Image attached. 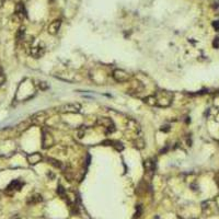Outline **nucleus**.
<instances>
[{"label": "nucleus", "instance_id": "1", "mask_svg": "<svg viewBox=\"0 0 219 219\" xmlns=\"http://www.w3.org/2000/svg\"><path fill=\"white\" fill-rule=\"evenodd\" d=\"M155 97L157 99V104L156 106H159V107H168L170 106L171 103H172L173 100V94L169 91H158V92L155 94Z\"/></svg>", "mask_w": 219, "mask_h": 219}, {"label": "nucleus", "instance_id": "2", "mask_svg": "<svg viewBox=\"0 0 219 219\" xmlns=\"http://www.w3.org/2000/svg\"><path fill=\"white\" fill-rule=\"evenodd\" d=\"M46 52V47L43 42H39L34 44V41L32 42V44L29 46V54L30 56L34 58H41Z\"/></svg>", "mask_w": 219, "mask_h": 219}, {"label": "nucleus", "instance_id": "3", "mask_svg": "<svg viewBox=\"0 0 219 219\" xmlns=\"http://www.w3.org/2000/svg\"><path fill=\"white\" fill-rule=\"evenodd\" d=\"M58 112L64 114H78L81 112V105L80 103H77V102L64 104L58 107Z\"/></svg>", "mask_w": 219, "mask_h": 219}, {"label": "nucleus", "instance_id": "4", "mask_svg": "<svg viewBox=\"0 0 219 219\" xmlns=\"http://www.w3.org/2000/svg\"><path fill=\"white\" fill-rule=\"evenodd\" d=\"M54 143H55V139L53 134L49 130H47L46 128H43L42 129V148L48 149L54 145Z\"/></svg>", "mask_w": 219, "mask_h": 219}, {"label": "nucleus", "instance_id": "5", "mask_svg": "<svg viewBox=\"0 0 219 219\" xmlns=\"http://www.w3.org/2000/svg\"><path fill=\"white\" fill-rule=\"evenodd\" d=\"M98 125L102 126L107 134H112L116 130V127L114 125V122L109 117H100L98 120Z\"/></svg>", "mask_w": 219, "mask_h": 219}, {"label": "nucleus", "instance_id": "6", "mask_svg": "<svg viewBox=\"0 0 219 219\" xmlns=\"http://www.w3.org/2000/svg\"><path fill=\"white\" fill-rule=\"evenodd\" d=\"M112 77L116 82H127L130 79V75L124 69H120V68H116V69L113 70Z\"/></svg>", "mask_w": 219, "mask_h": 219}, {"label": "nucleus", "instance_id": "7", "mask_svg": "<svg viewBox=\"0 0 219 219\" xmlns=\"http://www.w3.org/2000/svg\"><path fill=\"white\" fill-rule=\"evenodd\" d=\"M32 125H43L47 120V114L45 111H40L30 117Z\"/></svg>", "mask_w": 219, "mask_h": 219}, {"label": "nucleus", "instance_id": "8", "mask_svg": "<svg viewBox=\"0 0 219 219\" xmlns=\"http://www.w3.org/2000/svg\"><path fill=\"white\" fill-rule=\"evenodd\" d=\"M144 168H145V171L149 174H153L155 173V170H156V162L153 159H147L144 161Z\"/></svg>", "mask_w": 219, "mask_h": 219}, {"label": "nucleus", "instance_id": "9", "mask_svg": "<svg viewBox=\"0 0 219 219\" xmlns=\"http://www.w3.org/2000/svg\"><path fill=\"white\" fill-rule=\"evenodd\" d=\"M23 185H24V182L20 181V180H14V181H12L11 183L8 185L7 192H10V191H11V192H17V191H20Z\"/></svg>", "mask_w": 219, "mask_h": 219}, {"label": "nucleus", "instance_id": "10", "mask_svg": "<svg viewBox=\"0 0 219 219\" xmlns=\"http://www.w3.org/2000/svg\"><path fill=\"white\" fill-rule=\"evenodd\" d=\"M60 25H62V21L60 20H55V21H53L52 23L49 24L47 32L51 35H56L58 33L59 29H60Z\"/></svg>", "mask_w": 219, "mask_h": 219}, {"label": "nucleus", "instance_id": "11", "mask_svg": "<svg viewBox=\"0 0 219 219\" xmlns=\"http://www.w3.org/2000/svg\"><path fill=\"white\" fill-rule=\"evenodd\" d=\"M42 160H43V157H42L40 152H34V153H31V155L28 156V162H29L30 164H32V166L37 164Z\"/></svg>", "mask_w": 219, "mask_h": 219}, {"label": "nucleus", "instance_id": "12", "mask_svg": "<svg viewBox=\"0 0 219 219\" xmlns=\"http://www.w3.org/2000/svg\"><path fill=\"white\" fill-rule=\"evenodd\" d=\"M143 90H144V84L140 81H134L132 83V86H130V89H129V91L137 93V94L141 92Z\"/></svg>", "mask_w": 219, "mask_h": 219}, {"label": "nucleus", "instance_id": "13", "mask_svg": "<svg viewBox=\"0 0 219 219\" xmlns=\"http://www.w3.org/2000/svg\"><path fill=\"white\" fill-rule=\"evenodd\" d=\"M43 201V197L41 194H33V195H31L29 197V199H28V204L29 205H34V204H39Z\"/></svg>", "mask_w": 219, "mask_h": 219}, {"label": "nucleus", "instance_id": "14", "mask_svg": "<svg viewBox=\"0 0 219 219\" xmlns=\"http://www.w3.org/2000/svg\"><path fill=\"white\" fill-rule=\"evenodd\" d=\"M16 12H17V14L21 18V19H23V18L26 17V11H25V9H24V6L22 2H19V3H18Z\"/></svg>", "mask_w": 219, "mask_h": 219}, {"label": "nucleus", "instance_id": "15", "mask_svg": "<svg viewBox=\"0 0 219 219\" xmlns=\"http://www.w3.org/2000/svg\"><path fill=\"white\" fill-rule=\"evenodd\" d=\"M47 161L49 162L51 164H52L53 167H55L56 169H60V170H63L64 169V164L62 161H59L57 159H54V158H49L48 157V159H47Z\"/></svg>", "mask_w": 219, "mask_h": 219}, {"label": "nucleus", "instance_id": "16", "mask_svg": "<svg viewBox=\"0 0 219 219\" xmlns=\"http://www.w3.org/2000/svg\"><path fill=\"white\" fill-rule=\"evenodd\" d=\"M144 102L146 104H148L150 106H156L157 104V99L155 97V94H152V95H148V97H146L144 99Z\"/></svg>", "mask_w": 219, "mask_h": 219}, {"label": "nucleus", "instance_id": "17", "mask_svg": "<svg viewBox=\"0 0 219 219\" xmlns=\"http://www.w3.org/2000/svg\"><path fill=\"white\" fill-rule=\"evenodd\" d=\"M134 146L137 148V149H144L145 148V140L140 137H137V139L134 141Z\"/></svg>", "mask_w": 219, "mask_h": 219}, {"label": "nucleus", "instance_id": "18", "mask_svg": "<svg viewBox=\"0 0 219 219\" xmlns=\"http://www.w3.org/2000/svg\"><path fill=\"white\" fill-rule=\"evenodd\" d=\"M24 35H25V28H20L17 33V41H24Z\"/></svg>", "mask_w": 219, "mask_h": 219}, {"label": "nucleus", "instance_id": "19", "mask_svg": "<svg viewBox=\"0 0 219 219\" xmlns=\"http://www.w3.org/2000/svg\"><path fill=\"white\" fill-rule=\"evenodd\" d=\"M37 88L41 89L42 91H45V90H47V89L49 88V86H48V83H47L46 81L41 80V81H39V83H37Z\"/></svg>", "mask_w": 219, "mask_h": 219}, {"label": "nucleus", "instance_id": "20", "mask_svg": "<svg viewBox=\"0 0 219 219\" xmlns=\"http://www.w3.org/2000/svg\"><path fill=\"white\" fill-rule=\"evenodd\" d=\"M57 194H58L59 196H60L62 198H65V197H66V190L64 189L62 185H58V187H57Z\"/></svg>", "mask_w": 219, "mask_h": 219}, {"label": "nucleus", "instance_id": "21", "mask_svg": "<svg viewBox=\"0 0 219 219\" xmlns=\"http://www.w3.org/2000/svg\"><path fill=\"white\" fill-rule=\"evenodd\" d=\"M112 146H113L117 151H122V150L124 149V146H123V144H122L121 141H113V143H112Z\"/></svg>", "mask_w": 219, "mask_h": 219}, {"label": "nucleus", "instance_id": "22", "mask_svg": "<svg viewBox=\"0 0 219 219\" xmlns=\"http://www.w3.org/2000/svg\"><path fill=\"white\" fill-rule=\"evenodd\" d=\"M5 81H6V76H5V74H3V70H2V68L0 67V86H1V84H3V83H5Z\"/></svg>", "mask_w": 219, "mask_h": 219}, {"label": "nucleus", "instance_id": "23", "mask_svg": "<svg viewBox=\"0 0 219 219\" xmlns=\"http://www.w3.org/2000/svg\"><path fill=\"white\" fill-rule=\"evenodd\" d=\"M141 213H143V208H141L140 205H138V206H137V212H136V215H135V219L139 218L140 215H141Z\"/></svg>", "mask_w": 219, "mask_h": 219}, {"label": "nucleus", "instance_id": "24", "mask_svg": "<svg viewBox=\"0 0 219 219\" xmlns=\"http://www.w3.org/2000/svg\"><path fill=\"white\" fill-rule=\"evenodd\" d=\"M213 46L215 47V48H219V37H216V39L214 40Z\"/></svg>", "mask_w": 219, "mask_h": 219}, {"label": "nucleus", "instance_id": "25", "mask_svg": "<svg viewBox=\"0 0 219 219\" xmlns=\"http://www.w3.org/2000/svg\"><path fill=\"white\" fill-rule=\"evenodd\" d=\"M84 134H86V130H84V129H79V130H78V136H79V138H82V137L84 136Z\"/></svg>", "mask_w": 219, "mask_h": 219}, {"label": "nucleus", "instance_id": "26", "mask_svg": "<svg viewBox=\"0 0 219 219\" xmlns=\"http://www.w3.org/2000/svg\"><path fill=\"white\" fill-rule=\"evenodd\" d=\"M161 130H162V132H169V130H170V127H169V125H166V126H162Z\"/></svg>", "mask_w": 219, "mask_h": 219}, {"label": "nucleus", "instance_id": "27", "mask_svg": "<svg viewBox=\"0 0 219 219\" xmlns=\"http://www.w3.org/2000/svg\"><path fill=\"white\" fill-rule=\"evenodd\" d=\"M214 26H215V29L216 30H219V22L218 21H215V22H214Z\"/></svg>", "mask_w": 219, "mask_h": 219}, {"label": "nucleus", "instance_id": "28", "mask_svg": "<svg viewBox=\"0 0 219 219\" xmlns=\"http://www.w3.org/2000/svg\"><path fill=\"white\" fill-rule=\"evenodd\" d=\"M11 219H21V218H20V217L18 216V215H14V216H13V217H12Z\"/></svg>", "mask_w": 219, "mask_h": 219}, {"label": "nucleus", "instance_id": "29", "mask_svg": "<svg viewBox=\"0 0 219 219\" xmlns=\"http://www.w3.org/2000/svg\"><path fill=\"white\" fill-rule=\"evenodd\" d=\"M3 1H5V0H0V6H1L2 3H3Z\"/></svg>", "mask_w": 219, "mask_h": 219}]
</instances>
